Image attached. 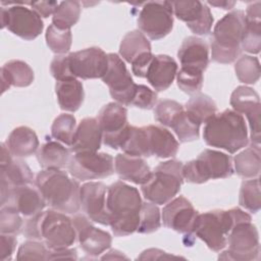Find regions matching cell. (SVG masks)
I'll return each mask as SVG.
<instances>
[{
	"instance_id": "1",
	"label": "cell",
	"mask_w": 261,
	"mask_h": 261,
	"mask_svg": "<svg viewBox=\"0 0 261 261\" xmlns=\"http://www.w3.org/2000/svg\"><path fill=\"white\" fill-rule=\"evenodd\" d=\"M22 232L28 239L44 241L49 250L69 248L76 239L72 219L54 209L41 211L29 217L23 224Z\"/></svg>"
},
{
	"instance_id": "2",
	"label": "cell",
	"mask_w": 261,
	"mask_h": 261,
	"mask_svg": "<svg viewBox=\"0 0 261 261\" xmlns=\"http://www.w3.org/2000/svg\"><path fill=\"white\" fill-rule=\"evenodd\" d=\"M142 204L139 191L123 181H116L107 188L109 225L114 236L125 237L137 231Z\"/></svg>"
},
{
	"instance_id": "3",
	"label": "cell",
	"mask_w": 261,
	"mask_h": 261,
	"mask_svg": "<svg viewBox=\"0 0 261 261\" xmlns=\"http://www.w3.org/2000/svg\"><path fill=\"white\" fill-rule=\"evenodd\" d=\"M35 184L46 204L52 209L67 214H76L80 211L81 186L65 171L43 169L37 174Z\"/></svg>"
},
{
	"instance_id": "4",
	"label": "cell",
	"mask_w": 261,
	"mask_h": 261,
	"mask_svg": "<svg viewBox=\"0 0 261 261\" xmlns=\"http://www.w3.org/2000/svg\"><path fill=\"white\" fill-rule=\"evenodd\" d=\"M203 139L208 146L236 153L249 143L246 121L234 110L215 113L205 121Z\"/></svg>"
},
{
	"instance_id": "5",
	"label": "cell",
	"mask_w": 261,
	"mask_h": 261,
	"mask_svg": "<svg viewBox=\"0 0 261 261\" xmlns=\"http://www.w3.org/2000/svg\"><path fill=\"white\" fill-rule=\"evenodd\" d=\"M246 219H251V216L239 208L198 213L188 234H194L202 240L209 249L219 252L225 248L227 236L232 226Z\"/></svg>"
},
{
	"instance_id": "6",
	"label": "cell",
	"mask_w": 261,
	"mask_h": 261,
	"mask_svg": "<svg viewBox=\"0 0 261 261\" xmlns=\"http://www.w3.org/2000/svg\"><path fill=\"white\" fill-rule=\"evenodd\" d=\"M245 23V12L233 10L215 24L210 38L211 58L218 63H231L241 53V40Z\"/></svg>"
},
{
	"instance_id": "7",
	"label": "cell",
	"mask_w": 261,
	"mask_h": 261,
	"mask_svg": "<svg viewBox=\"0 0 261 261\" xmlns=\"http://www.w3.org/2000/svg\"><path fill=\"white\" fill-rule=\"evenodd\" d=\"M182 168L184 164L177 160H168L156 166L150 178L142 185L144 198L156 205L171 201L184 182Z\"/></svg>"
},
{
	"instance_id": "8",
	"label": "cell",
	"mask_w": 261,
	"mask_h": 261,
	"mask_svg": "<svg viewBox=\"0 0 261 261\" xmlns=\"http://www.w3.org/2000/svg\"><path fill=\"white\" fill-rule=\"evenodd\" d=\"M233 173L232 158L225 153L206 149L196 159L184 165V179L193 184H203L209 179L225 178Z\"/></svg>"
},
{
	"instance_id": "9",
	"label": "cell",
	"mask_w": 261,
	"mask_h": 261,
	"mask_svg": "<svg viewBox=\"0 0 261 261\" xmlns=\"http://www.w3.org/2000/svg\"><path fill=\"white\" fill-rule=\"evenodd\" d=\"M228 250L218 256L220 260H259V233L251 219L237 222L227 236Z\"/></svg>"
},
{
	"instance_id": "10",
	"label": "cell",
	"mask_w": 261,
	"mask_h": 261,
	"mask_svg": "<svg viewBox=\"0 0 261 261\" xmlns=\"http://www.w3.org/2000/svg\"><path fill=\"white\" fill-rule=\"evenodd\" d=\"M138 27L140 32L154 41L167 36L173 27V11L170 2H146L139 13Z\"/></svg>"
},
{
	"instance_id": "11",
	"label": "cell",
	"mask_w": 261,
	"mask_h": 261,
	"mask_svg": "<svg viewBox=\"0 0 261 261\" xmlns=\"http://www.w3.org/2000/svg\"><path fill=\"white\" fill-rule=\"evenodd\" d=\"M10 7H1V28H7L19 38L31 41L43 31L41 16L32 8L22 6L23 3H13Z\"/></svg>"
},
{
	"instance_id": "12",
	"label": "cell",
	"mask_w": 261,
	"mask_h": 261,
	"mask_svg": "<svg viewBox=\"0 0 261 261\" xmlns=\"http://www.w3.org/2000/svg\"><path fill=\"white\" fill-rule=\"evenodd\" d=\"M97 119L102 130L103 143L114 150L121 148L129 129L127 110L122 105L111 102L102 107Z\"/></svg>"
},
{
	"instance_id": "13",
	"label": "cell",
	"mask_w": 261,
	"mask_h": 261,
	"mask_svg": "<svg viewBox=\"0 0 261 261\" xmlns=\"http://www.w3.org/2000/svg\"><path fill=\"white\" fill-rule=\"evenodd\" d=\"M67 167L69 173L76 179H99L113 173L114 160L111 155L103 152H80L74 153Z\"/></svg>"
},
{
	"instance_id": "14",
	"label": "cell",
	"mask_w": 261,
	"mask_h": 261,
	"mask_svg": "<svg viewBox=\"0 0 261 261\" xmlns=\"http://www.w3.org/2000/svg\"><path fill=\"white\" fill-rule=\"evenodd\" d=\"M102 81L108 86L111 97L118 104H132L138 85L134 83L124 62L117 54H108V67Z\"/></svg>"
},
{
	"instance_id": "15",
	"label": "cell",
	"mask_w": 261,
	"mask_h": 261,
	"mask_svg": "<svg viewBox=\"0 0 261 261\" xmlns=\"http://www.w3.org/2000/svg\"><path fill=\"white\" fill-rule=\"evenodd\" d=\"M1 207L10 208L25 217H31L45 208L46 201L38 188L31 185L1 187Z\"/></svg>"
},
{
	"instance_id": "16",
	"label": "cell",
	"mask_w": 261,
	"mask_h": 261,
	"mask_svg": "<svg viewBox=\"0 0 261 261\" xmlns=\"http://www.w3.org/2000/svg\"><path fill=\"white\" fill-rule=\"evenodd\" d=\"M68 59L72 75L83 80L102 79L108 67V54L99 47L69 53Z\"/></svg>"
},
{
	"instance_id": "17",
	"label": "cell",
	"mask_w": 261,
	"mask_h": 261,
	"mask_svg": "<svg viewBox=\"0 0 261 261\" xmlns=\"http://www.w3.org/2000/svg\"><path fill=\"white\" fill-rule=\"evenodd\" d=\"M230 105L240 114H245L249 121L252 145H260V98L250 87L240 86L230 96Z\"/></svg>"
},
{
	"instance_id": "18",
	"label": "cell",
	"mask_w": 261,
	"mask_h": 261,
	"mask_svg": "<svg viewBox=\"0 0 261 261\" xmlns=\"http://www.w3.org/2000/svg\"><path fill=\"white\" fill-rule=\"evenodd\" d=\"M81 207L88 218L102 225H109L107 187L101 181H89L80 190Z\"/></svg>"
},
{
	"instance_id": "19",
	"label": "cell",
	"mask_w": 261,
	"mask_h": 261,
	"mask_svg": "<svg viewBox=\"0 0 261 261\" xmlns=\"http://www.w3.org/2000/svg\"><path fill=\"white\" fill-rule=\"evenodd\" d=\"M72 222L76 232V239L83 251L90 256L97 257L110 248L111 236L92 224L88 216L74 214Z\"/></svg>"
},
{
	"instance_id": "20",
	"label": "cell",
	"mask_w": 261,
	"mask_h": 261,
	"mask_svg": "<svg viewBox=\"0 0 261 261\" xmlns=\"http://www.w3.org/2000/svg\"><path fill=\"white\" fill-rule=\"evenodd\" d=\"M174 15L185 21L187 27L196 35L210 33L213 16L210 8L200 1H172L170 2Z\"/></svg>"
},
{
	"instance_id": "21",
	"label": "cell",
	"mask_w": 261,
	"mask_h": 261,
	"mask_svg": "<svg viewBox=\"0 0 261 261\" xmlns=\"http://www.w3.org/2000/svg\"><path fill=\"white\" fill-rule=\"evenodd\" d=\"M198 215L192 203L182 196H178L163 207L162 222L167 228L179 233H189Z\"/></svg>"
},
{
	"instance_id": "22",
	"label": "cell",
	"mask_w": 261,
	"mask_h": 261,
	"mask_svg": "<svg viewBox=\"0 0 261 261\" xmlns=\"http://www.w3.org/2000/svg\"><path fill=\"white\" fill-rule=\"evenodd\" d=\"M5 143L1 144L0 157V187H15L31 185L34 174L29 165L19 158L13 159Z\"/></svg>"
},
{
	"instance_id": "23",
	"label": "cell",
	"mask_w": 261,
	"mask_h": 261,
	"mask_svg": "<svg viewBox=\"0 0 261 261\" xmlns=\"http://www.w3.org/2000/svg\"><path fill=\"white\" fill-rule=\"evenodd\" d=\"M102 130L98 119L95 117H86L81 120L75 128L70 151L80 152H98L102 143Z\"/></svg>"
},
{
	"instance_id": "24",
	"label": "cell",
	"mask_w": 261,
	"mask_h": 261,
	"mask_svg": "<svg viewBox=\"0 0 261 261\" xmlns=\"http://www.w3.org/2000/svg\"><path fill=\"white\" fill-rule=\"evenodd\" d=\"M177 57L182 67L205 71L209 63V48L207 43L198 37H188L178 49Z\"/></svg>"
},
{
	"instance_id": "25",
	"label": "cell",
	"mask_w": 261,
	"mask_h": 261,
	"mask_svg": "<svg viewBox=\"0 0 261 261\" xmlns=\"http://www.w3.org/2000/svg\"><path fill=\"white\" fill-rule=\"evenodd\" d=\"M145 130L150 156L169 158L176 155L179 145L168 129L160 125L150 124L145 126Z\"/></svg>"
},
{
	"instance_id": "26",
	"label": "cell",
	"mask_w": 261,
	"mask_h": 261,
	"mask_svg": "<svg viewBox=\"0 0 261 261\" xmlns=\"http://www.w3.org/2000/svg\"><path fill=\"white\" fill-rule=\"evenodd\" d=\"M177 73V63L168 55L154 56L146 74L149 84L157 92L167 90Z\"/></svg>"
},
{
	"instance_id": "27",
	"label": "cell",
	"mask_w": 261,
	"mask_h": 261,
	"mask_svg": "<svg viewBox=\"0 0 261 261\" xmlns=\"http://www.w3.org/2000/svg\"><path fill=\"white\" fill-rule=\"evenodd\" d=\"M261 3L257 1L247 7L241 40V48L248 53L258 54L261 49Z\"/></svg>"
},
{
	"instance_id": "28",
	"label": "cell",
	"mask_w": 261,
	"mask_h": 261,
	"mask_svg": "<svg viewBox=\"0 0 261 261\" xmlns=\"http://www.w3.org/2000/svg\"><path fill=\"white\" fill-rule=\"evenodd\" d=\"M114 170L118 177L136 185L145 184L151 176V169L142 157L118 154L114 160Z\"/></svg>"
},
{
	"instance_id": "29",
	"label": "cell",
	"mask_w": 261,
	"mask_h": 261,
	"mask_svg": "<svg viewBox=\"0 0 261 261\" xmlns=\"http://www.w3.org/2000/svg\"><path fill=\"white\" fill-rule=\"evenodd\" d=\"M5 144L15 158L29 157L36 153L39 148V140L36 133L28 126L14 128L9 134Z\"/></svg>"
},
{
	"instance_id": "30",
	"label": "cell",
	"mask_w": 261,
	"mask_h": 261,
	"mask_svg": "<svg viewBox=\"0 0 261 261\" xmlns=\"http://www.w3.org/2000/svg\"><path fill=\"white\" fill-rule=\"evenodd\" d=\"M34 81V71L29 64L21 60H10L1 68L2 93L10 86L22 88L30 86Z\"/></svg>"
},
{
	"instance_id": "31",
	"label": "cell",
	"mask_w": 261,
	"mask_h": 261,
	"mask_svg": "<svg viewBox=\"0 0 261 261\" xmlns=\"http://www.w3.org/2000/svg\"><path fill=\"white\" fill-rule=\"evenodd\" d=\"M55 93L60 108L68 112L76 111L85 97L83 85L76 79L56 82Z\"/></svg>"
},
{
	"instance_id": "32",
	"label": "cell",
	"mask_w": 261,
	"mask_h": 261,
	"mask_svg": "<svg viewBox=\"0 0 261 261\" xmlns=\"http://www.w3.org/2000/svg\"><path fill=\"white\" fill-rule=\"evenodd\" d=\"M70 151L58 142H47L37 152V160L43 169H60L68 166Z\"/></svg>"
},
{
	"instance_id": "33",
	"label": "cell",
	"mask_w": 261,
	"mask_h": 261,
	"mask_svg": "<svg viewBox=\"0 0 261 261\" xmlns=\"http://www.w3.org/2000/svg\"><path fill=\"white\" fill-rule=\"evenodd\" d=\"M234 170L243 178L250 179L258 177L261 169L260 147L252 145L233 158Z\"/></svg>"
},
{
	"instance_id": "34",
	"label": "cell",
	"mask_w": 261,
	"mask_h": 261,
	"mask_svg": "<svg viewBox=\"0 0 261 261\" xmlns=\"http://www.w3.org/2000/svg\"><path fill=\"white\" fill-rule=\"evenodd\" d=\"M151 52V44L140 31L128 32L121 40L119 54L126 62L132 63L144 53Z\"/></svg>"
},
{
	"instance_id": "35",
	"label": "cell",
	"mask_w": 261,
	"mask_h": 261,
	"mask_svg": "<svg viewBox=\"0 0 261 261\" xmlns=\"http://www.w3.org/2000/svg\"><path fill=\"white\" fill-rule=\"evenodd\" d=\"M186 112L198 123L203 122L217 111L215 102L205 94H196L185 105Z\"/></svg>"
},
{
	"instance_id": "36",
	"label": "cell",
	"mask_w": 261,
	"mask_h": 261,
	"mask_svg": "<svg viewBox=\"0 0 261 261\" xmlns=\"http://www.w3.org/2000/svg\"><path fill=\"white\" fill-rule=\"evenodd\" d=\"M81 15V3L77 1L60 2L53 13L52 24L59 30H70Z\"/></svg>"
},
{
	"instance_id": "37",
	"label": "cell",
	"mask_w": 261,
	"mask_h": 261,
	"mask_svg": "<svg viewBox=\"0 0 261 261\" xmlns=\"http://www.w3.org/2000/svg\"><path fill=\"white\" fill-rule=\"evenodd\" d=\"M124 154L133 157H150L145 126L129 125L127 137L121 148Z\"/></svg>"
},
{
	"instance_id": "38",
	"label": "cell",
	"mask_w": 261,
	"mask_h": 261,
	"mask_svg": "<svg viewBox=\"0 0 261 261\" xmlns=\"http://www.w3.org/2000/svg\"><path fill=\"white\" fill-rule=\"evenodd\" d=\"M239 203L252 213H257L261 208V194L259 177L246 179L242 182Z\"/></svg>"
},
{
	"instance_id": "39",
	"label": "cell",
	"mask_w": 261,
	"mask_h": 261,
	"mask_svg": "<svg viewBox=\"0 0 261 261\" xmlns=\"http://www.w3.org/2000/svg\"><path fill=\"white\" fill-rule=\"evenodd\" d=\"M234 71L240 82L248 85L257 83L261 73L258 58L251 55L240 57L234 64Z\"/></svg>"
},
{
	"instance_id": "40",
	"label": "cell",
	"mask_w": 261,
	"mask_h": 261,
	"mask_svg": "<svg viewBox=\"0 0 261 261\" xmlns=\"http://www.w3.org/2000/svg\"><path fill=\"white\" fill-rule=\"evenodd\" d=\"M200 123L195 121L184 109L181 113L175 118L171 124V128L174 130L179 142L187 143L199 139Z\"/></svg>"
},
{
	"instance_id": "41",
	"label": "cell",
	"mask_w": 261,
	"mask_h": 261,
	"mask_svg": "<svg viewBox=\"0 0 261 261\" xmlns=\"http://www.w3.org/2000/svg\"><path fill=\"white\" fill-rule=\"evenodd\" d=\"M75 128L76 123L74 116L63 113L54 119L51 126V135L55 140L70 147Z\"/></svg>"
},
{
	"instance_id": "42",
	"label": "cell",
	"mask_w": 261,
	"mask_h": 261,
	"mask_svg": "<svg viewBox=\"0 0 261 261\" xmlns=\"http://www.w3.org/2000/svg\"><path fill=\"white\" fill-rule=\"evenodd\" d=\"M45 37L48 47L56 54H65L71 47L72 36L70 30H59L55 25L50 24Z\"/></svg>"
},
{
	"instance_id": "43",
	"label": "cell",
	"mask_w": 261,
	"mask_h": 261,
	"mask_svg": "<svg viewBox=\"0 0 261 261\" xmlns=\"http://www.w3.org/2000/svg\"><path fill=\"white\" fill-rule=\"evenodd\" d=\"M160 225L161 215L156 204L151 202L143 203L140 211V221L137 231L140 233H151L156 231Z\"/></svg>"
},
{
	"instance_id": "44",
	"label": "cell",
	"mask_w": 261,
	"mask_h": 261,
	"mask_svg": "<svg viewBox=\"0 0 261 261\" xmlns=\"http://www.w3.org/2000/svg\"><path fill=\"white\" fill-rule=\"evenodd\" d=\"M177 86L181 91L187 94H197L200 92L203 86V71L182 67L176 73Z\"/></svg>"
},
{
	"instance_id": "45",
	"label": "cell",
	"mask_w": 261,
	"mask_h": 261,
	"mask_svg": "<svg viewBox=\"0 0 261 261\" xmlns=\"http://www.w3.org/2000/svg\"><path fill=\"white\" fill-rule=\"evenodd\" d=\"M184 106L174 100H162L154 109V117L161 124L170 127L172 122L184 111Z\"/></svg>"
},
{
	"instance_id": "46",
	"label": "cell",
	"mask_w": 261,
	"mask_h": 261,
	"mask_svg": "<svg viewBox=\"0 0 261 261\" xmlns=\"http://www.w3.org/2000/svg\"><path fill=\"white\" fill-rule=\"evenodd\" d=\"M20 213L7 208L1 207L0 210V232L5 234H18L23 227V221Z\"/></svg>"
},
{
	"instance_id": "47",
	"label": "cell",
	"mask_w": 261,
	"mask_h": 261,
	"mask_svg": "<svg viewBox=\"0 0 261 261\" xmlns=\"http://www.w3.org/2000/svg\"><path fill=\"white\" fill-rule=\"evenodd\" d=\"M49 250L42 242L27 241L18 248L17 260H48Z\"/></svg>"
},
{
	"instance_id": "48",
	"label": "cell",
	"mask_w": 261,
	"mask_h": 261,
	"mask_svg": "<svg viewBox=\"0 0 261 261\" xmlns=\"http://www.w3.org/2000/svg\"><path fill=\"white\" fill-rule=\"evenodd\" d=\"M50 70L57 82L75 79L70 71L68 55L62 54L55 56L50 64Z\"/></svg>"
},
{
	"instance_id": "49",
	"label": "cell",
	"mask_w": 261,
	"mask_h": 261,
	"mask_svg": "<svg viewBox=\"0 0 261 261\" xmlns=\"http://www.w3.org/2000/svg\"><path fill=\"white\" fill-rule=\"evenodd\" d=\"M156 101L157 94L154 91L144 85H138L135 97L130 105L142 109H151L153 106H155Z\"/></svg>"
},
{
	"instance_id": "50",
	"label": "cell",
	"mask_w": 261,
	"mask_h": 261,
	"mask_svg": "<svg viewBox=\"0 0 261 261\" xmlns=\"http://www.w3.org/2000/svg\"><path fill=\"white\" fill-rule=\"evenodd\" d=\"M17 240L14 234H5L1 233L0 236V260L7 261L10 260L15 247Z\"/></svg>"
},
{
	"instance_id": "51",
	"label": "cell",
	"mask_w": 261,
	"mask_h": 261,
	"mask_svg": "<svg viewBox=\"0 0 261 261\" xmlns=\"http://www.w3.org/2000/svg\"><path fill=\"white\" fill-rule=\"evenodd\" d=\"M155 55H153L151 52H147L136 58L130 64H132V71L136 76L139 77H146L147 70L153 60Z\"/></svg>"
},
{
	"instance_id": "52",
	"label": "cell",
	"mask_w": 261,
	"mask_h": 261,
	"mask_svg": "<svg viewBox=\"0 0 261 261\" xmlns=\"http://www.w3.org/2000/svg\"><path fill=\"white\" fill-rule=\"evenodd\" d=\"M32 6V9L35 10L41 17H48L51 14L53 15L57 6L59 5L56 1H35L29 3Z\"/></svg>"
},
{
	"instance_id": "53",
	"label": "cell",
	"mask_w": 261,
	"mask_h": 261,
	"mask_svg": "<svg viewBox=\"0 0 261 261\" xmlns=\"http://www.w3.org/2000/svg\"><path fill=\"white\" fill-rule=\"evenodd\" d=\"M55 259H70L75 260L77 259L76 251L74 249H60V250H49L48 260H55Z\"/></svg>"
},
{
	"instance_id": "54",
	"label": "cell",
	"mask_w": 261,
	"mask_h": 261,
	"mask_svg": "<svg viewBox=\"0 0 261 261\" xmlns=\"http://www.w3.org/2000/svg\"><path fill=\"white\" fill-rule=\"evenodd\" d=\"M170 258H178L177 256L169 255L164 251H161L159 249H148L144 251L138 259L144 260V259H170Z\"/></svg>"
},
{
	"instance_id": "55",
	"label": "cell",
	"mask_w": 261,
	"mask_h": 261,
	"mask_svg": "<svg viewBox=\"0 0 261 261\" xmlns=\"http://www.w3.org/2000/svg\"><path fill=\"white\" fill-rule=\"evenodd\" d=\"M208 4L212 5V6H216L218 8H222V9H231L236 2L234 1H208Z\"/></svg>"
}]
</instances>
